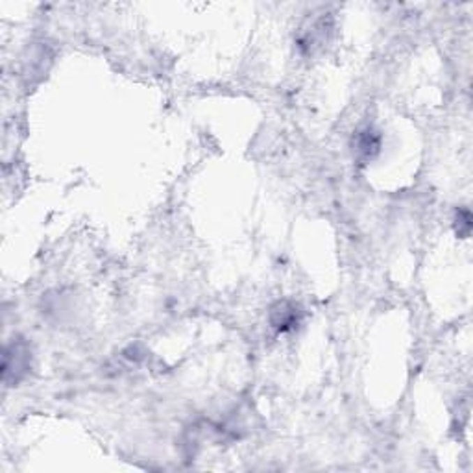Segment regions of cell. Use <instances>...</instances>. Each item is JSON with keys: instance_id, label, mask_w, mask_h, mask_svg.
<instances>
[{"instance_id": "cell-1", "label": "cell", "mask_w": 473, "mask_h": 473, "mask_svg": "<svg viewBox=\"0 0 473 473\" xmlns=\"http://www.w3.org/2000/svg\"><path fill=\"white\" fill-rule=\"evenodd\" d=\"M272 326L279 331H289L294 329L300 322V310H296V307L289 301H279L278 307L272 309Z\"/></svg>"}, {"instance_id": "cell-2", "label": "cell", "mask_w": 473, "mask_h": 473, "mask_svg": "<svg viewBox=\"0 0 473 473\" xmlns=\"http://www.w3.org/2000/svg\"><path fill=\"white\" fill-rule=\"evenodd\" d=\"M379 147H381V137L377 132H373L372 128H366V130L357 133L355 150L361 158L372 159L379 152Z\"/></svg>"}, {"instance_id": "cell-3", "label": "cell", "mask_w": 473, "mask_h": 473, "mask_svg": "<svg viewBox=\"0 0 473 473\" xmlns=\"http://www.w3.org/2000/svg\"><path fill=\"white\" fill-rule=\"evenodd\" d=\"M470 232H472V213L470 209L463 207L457 213V233L460 239H466L470 236Z\"/></svg>"}]
</instances>
